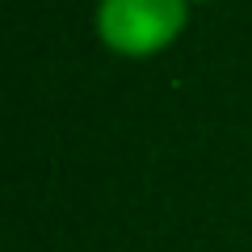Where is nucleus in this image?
<instances>
[{"label":"nucleus","mask_w":252,"mask_h":252,"mask_svg":"<svg viewBox=\"0 0 252 252\" xmlns=\"http://www.w3.org/2000/svg\"><path fill=\"white\" fill-rule=\"evenodd\" d=\"M185 26V0H101L97 30L122 55H152Z\"/></svg>","instance_id":"obj_1"}]
</instances>
